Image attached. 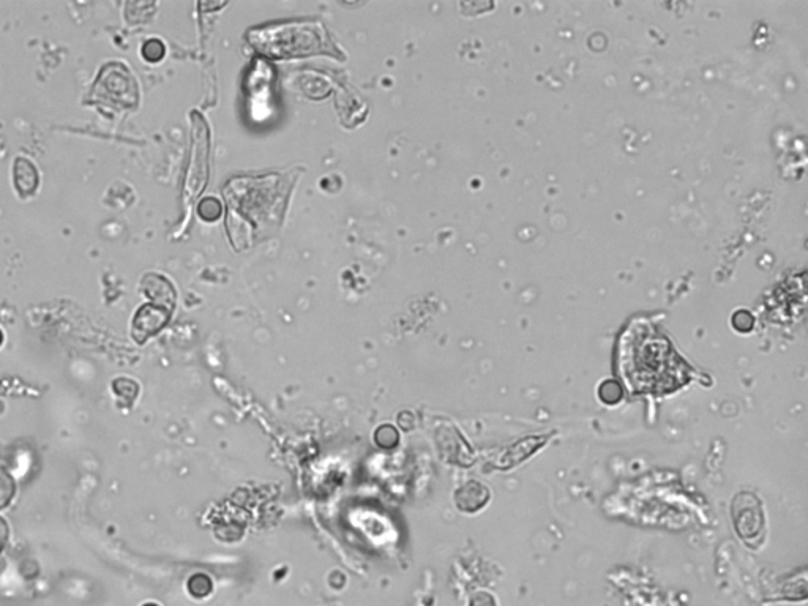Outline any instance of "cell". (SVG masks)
I'll list each match as a JSON object with an SVG mask.
<instances>
[{
	"label": "cell",
	"instance_id": "obj_1",
	"mask_svg": "<svg viewBox=\"0 0 808 606\" xmlns=\"http://www.w3.org/2000/svg\"><path fill=\"white\" fill-rule=\"evenodd\" d=\"M618 360L622 378L636 393L676 389L687 370L670 340L644 319H635L622 333Z\"/></svg>",
	"mask_w": 808,
	"mask_h": 606
},
{
	"label": "cell",
	"instance_id": "obj_2",
	"mask_svg": "<svg viewBox=\"0 0 808 606\" xmlns=\"http://www.w3.org/2000/svg\"><path fill=\"white\" fill-rule=\"evenodd\" d=\"M250 42L259 53L283 59L319 53L326 38L318 24L292 23L253 30Z\"/></svg>",
	"mask_w": 808,
	"mask_h": 606
},
{
	"label": "cell",
	"instance_id": "obj_3",
	"mask_svg": "<svg viewBox=\"0 0 808 606\" xmlns=\"http://www.w3.org/2000/svg\"><path fill=\"white\" fill-rule=\"evenodd\" d=\"M90 98L94 103L130 108L138 101V90L130 70L120 62H111L101 68Z\"/></svg>",
	"mask_w": 808,
	"mask_h": 606
},
{
	"label": "cell",
	"instance_id": "obj_4",
	"mask_svg": "<svg viewBox=\"0 0 808 606\" xmlns=\"http://www.w3.org/2000/svg\"><path fill=\"white\" fill-rule=\"evenodd\" d=\"M731 513L737 535L744 542H760L764 532V513L760 499L749 491L739 493L733 499Z\"/></svg>",
	"mask_w": 808,
	"mask_h": 606
},
{
	"label": "cell",
	"instance_id": "obj_5",
	"mask_svg": "<svg viewBox=\"0 0 808 606\" xmlns=\"http://www.w3.org/2000/svg\"><path fill=\"white\" fill-rule=\"evenodd\" d=\"M171 313H173L171 308L157 305V303H146L136 311L135 318H133V326H131L133 327V338L138 343H144L147 338L160 332L166 326V322L171 318Z\"/></svg>",
	"mask_w": 808,
	"mask_h": 606
},
{
	"label": "cell",
	"instance_id": "obj_6",
	"mask_svg": "<svg viewBox=\"0 0 808 606\" xmlns=\"http://www.w3.org/2000/svg\"><path fill=\"white\" fill-rule=\"evenodd\" d=\"M13 182L21 198L35 195L40 185V174L32 161L19 157L13 165Z\"/></svg>",
	"mask_w": 808,
	"mask_h": 606
},
{
	"label": "cell",
	"instance_id": "obj_7",
	"mask_svg": "<svg viewBox=\"0 0 808 606\" xmlns=\"http://www.w3.org/2000/svg\"><path fill=\"white\" fill-rule=\"evenodd\" d=\"M143 291L152 303H157V305H163V307L174 308V302H176V292H174V286L171 285V281L166 280L165 277H161V275L157 274H150L146 275L143 280Z\"/></svg>",
	"mask_w": 808,
	"mask_h": 606
},
{
	"label": "cell",
	"instance_id": "obj_8",
	"mask_svg": "<svg viewBox=\"0 0 808 606\" xmlns=\"http://www.w3.org/2000/svg\"><path fill=\"white\" fill-rule=\"evenodd\" d=\"M490 499V491L482 483L471 480V482L464 483L463 487L455 494V501H457L458 509L463 512H477L487 504Z\"/></svg>",
	"mask_w": 808,
	"mask_h": 606
},
{
	"label": "cell",
	"instance_id": "obj_9",
	"mask_svg": "<svg viewBox=\"0 0 808 606\" xmlns=\"http://www.w3.org/2000/svg\"><path fill=\"white\" fill-rule=\"evenodd\" d=\"M13 496H15V482L4 468H0V509L10 504Z\"/></svg>",
	"mask_w": 808,
	"mask_h": 606
},
{
	"label": "cell",
	"instance_id": "obj_10",
	"mask_svg": "<svg viewBox=\"0 0 808 606\" xmlns=\"http://www.w3.org/2000/svg\"><path fill=\"white\" fill-rule=\"evenodd\" d=\"M599 397L603 403L616 404L622 398L621 386L616 381H605L600 386Z\"/></svg>",
	"mask_w": 808,
	"mask_h": 606
},
{
	"label": "cell",
	"instance_id": "obj_11",
	"mask_svg": "<svg viewBox=\"0 0 808 606\" xmlns=\"http://www.w3.org/2000/svg\"><path fill=\"white\" fill-rule=\"evenodd\" d=\"M198 214L202 220L207 221H215L220 218L221 215V204L218 199L215 198H207L201 202L198 206Z\"/></svg>",
	"mask_w": 808,
	"mask_h": 606
},
{
	"label": "cell",
	"instance_id": "obj_12",
	"mask_svg": "<svg viewBox=\"0 0 808 606\" xmlns=\"http://www.w3.org/2000/svg\"><path fill=\"white\" fill-rule=\"evenodd\" d=\"M165 53H166L165 45H163V43H161L160 40H157V38H152V40H149V42L144 43L143 46L144 59L149 60V62H152V64H154V62H158V60L163 59Z\"/></svg>",
	"mask_w": 808,
	"mask_h": 606
},
{
	"label": "cell",
	"instance_id": "obj_13",
	"mask_svg": "<svg viewBox=\"0 0 808 606\" xmlns=\"http://www.w3.org/2000/svg\"><path fill=\"white\" fill-rule=\"evenodd\" d=\"M375 438L379 447H384V449H392V447L397 446L398 433L395 428L390 427V425H386V427H381L378 431H376Z\"/></svg>",
	"mask_w": 808,
	"mask_h": 606
},
{
	"label": "cell",
	"instance_id": "obj_14",
	"mask_svg": "<svg viewBox=\"0 0 808 606\" xmlns=\"http://www.w3.org/2000/svg\"><path fill=\"white\" fill-rule=\"evenodd\" d=\"M733 326L737 332H749L752 330L753 327V316L750 315L749 311L739 310L734 313L733 316Z\"/></svg>",
	"mask_w": 808,
	"mask_h": 606
},
{
	"label": "cell",
	"instance_id": "obj_15",
	"mask_svg": "<svg viewBox=\"0 0 808 606\" xmlns=\"http://www.w3.org/2000/svg\"><path fill=\"white\" fill-rule=\"evenodd\" d=\"M8 534H10V532H8L7 521H5L4 518H0V558H2V553H4L5 547H7Z\"/></svg>",
	"mask_w": 808,
	"mask_h": 606
},
{
	"label": "cell",
	"instance_id": "obj_16",
	"mask_svg": "<svg viewBox=\"0 0 808 606\" xmlns=\"http://www.w3.org/2000/svg\"><path fill=\"white\" fill-rule=\"evenodd\" d=\"M4 343V333L0 332V345Z\"/></svg>",
	"mask_w": 808,
	"mask_h": 606
},
{
	"label": "cell",
	"instance_id": "obj_17",
	"mask_svg": "<svg viewBox=\"0 0 808 606\" xmlns=\"http://www.w3.org/2000/svg\"><path fill=\"white\" fill-rule=\"evenodd\" d=\"M146 606H157V605H146Z\"/></svg>",
	"mask_w": 808,
	"mask_h": 606
}]
</instances>
